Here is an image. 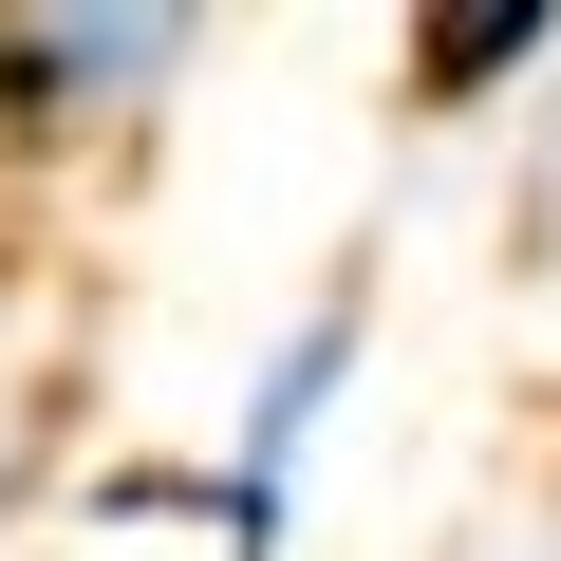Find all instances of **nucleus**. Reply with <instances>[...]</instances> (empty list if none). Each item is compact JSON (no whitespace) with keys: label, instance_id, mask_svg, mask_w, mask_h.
<instances>
[{"label":"nucleus","instance_id":"obj_1","mask_svg":"<svg viewBox=\"0 0 561 561\" xmlns=\"http://www.w3.org/2000/svg\"><path fill=\"white\" fill-rule=\"evenodd\" d=\"M206 57V20H0V113L76 131V113H150Z\"/></svg>","mask_w":561,"mask_h":561},{"label":"nucleus","instance_id":"obj_2","mask_svg":"<svg viewBox=\"0 0 561 561\" xmlns=\"http://www.w3.org/2000/svg\"><path fill=\"white\" fill-rule=\"evenodd\" d=\"M356 319H375V300L337 280V300H319L300 337L262 356V393H243V449H225V486H243V505H300V449H319V412L356 393Z\"/></svg>","mask_w":561,"mask_h":561},{"label":"nucleus","instance_id":"obj_3","mask_svg":"<svg viewBox=\"0 0 561 561\" xmlns=\"http://www.w3.org/2000/svg\"><path fill=\"white\" fill-rule=\"evenodd\" d=\"M561 57V20L542 0H468V20H412V94H505V76H542Z\"/></svg>","mask_w":561,"mask_h":561},{"label":"nucleus","instance_id":"obj_4","mask_svg":"<svg viewBox=\"0 0 561 561\" xmlns=\"http://www.w3.org/2000/svg\"><path fill=\"white\" fill-rule=\"evenodd\" d=\"M524 561H561V542H524Z\"/></svg>","mask_w":561,"mask_h":561}]
</instances>
